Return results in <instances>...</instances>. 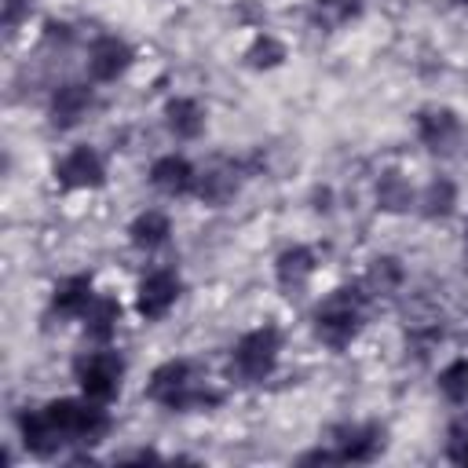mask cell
<instances>
[{"instance_id":"ac0fdd59","label":"cell","mask_w":468,"mask_h":468,"mask_svg":"<svg viewBox=\"0 0 468 468\" xmlns=\"http://www.w3.org/2000/svg\"><path fill=\"white\" fill-rule=\"evenodd\" d=\"M457 208V183L450 176H431L417 194V212L424 219H446Z\"/></svg>"},{"instance_id":"52a82bcc","label":"cell","mask_w":468,"mask_h":468,"mask_svg":"<svg viewBox=\"0 0 468 468\" xmlns=\"http://www.w3.org/2000/svg\"><path fill=\"white\" fill-rule=\"evenodd\" d=\"M179 296H183V278L172 267H154L135 285V314L143 322H161Z\"/></svg>"},{"instance_id":"6da1fadb","label":"cell","mask_w":468,"mask_h":468,"mask_svg":"<svg viewBox=\"0 0 468 468\" xmlns=\"http://www.w3.org/2000/svg\"><path fill=\"white\" fill-rule=\"evenodd\" d=\"M18 439L33 457H55L66 446H95L110 431L106 402L91 399H51L37 410H18Z\"/></svg>"},{"instance_id":"277c9868","label":"cell","mask_w":468,"mask_h":468,"mask_svg":"<svg viewBox=\"0 0 468 468\" xmlns=\"http://www.w3.org/2000/svg\"><path fill=\"white\" fill-rule=\"evenodd\" d=\"M278 358H282V333L278 325H256L249 333H241L230 347V362H227V373L230 380L238 384H263L274 369H278Z\"/></svg>"},{"instance_id":"83f0119b","label":"cell","mask_w":468,"mask_h":468,"mask_svg":"<svg viewBox=\"0 0 468 468\" xmlns=\"http://www.w3.org/2000/svg\"><path fill=\"white\" fill-rule=\"evenodd\" d=\"M453 4H457V7H468V0H453Z\"/></svg>"},{"instance_id":"7a4b0ae2","label":"cell","mask_w":468,"mask_h":468,"mask_svg":"<svg viewBox=\"0 0 468 468\" xmlns=\"http://www.w3.org/2000/svg\"><path fill=\"white\" fill-rule=\"evenodd\" d=\"M146 399L172 413H205L223 402V391L201 380L190 358H168L150 373Z\"/></svg>"},{"instance_id":"7c38bea8","label":"cell","mask_w":468,"mask_h":468,"mask_svg":"<svg viewBox=\"0 0 468 468\" xmlns=\"http://www.w3.org/2000/svg\"><path fill=\"white\" fill-rule=\"evenodd\" d=\"M314 271H318V252L311 245H289L274 260V282L285 296H300Z\"/></svg>"},{"instance_id":"603a6c76","label":"cell","mask_w":468,"mask_h":468,"mask_svg":"<svg viewBox=\"0 0 468 468\" xmlns=\"http://www.w3.org/2000/svg\"><path fill=\"white\" fill-rule=\"evenodd\" d=\"M285 58H289V48H285L278 37H271V33H260V37L245 48V66H249V69H278Z\"/></svg>"},{"instance_id":"7402d4cb","label":"cell","mask_w":468,"mask_h":468,"mask_svg":"<svg viewBox=\"0 0 468 468\" xmlns=\"http://www.w3.org/2000/svg\"><path fill=\"white\" fill-rule=\"evenodd\" d=\"M366 7V0H314L311 4V26L333 33L340 26H347L351 18H358Z\"/></svg>"},{"instance_id":"4fadbf2b","label":"cell","mask_w":468,"mask_h":468,"mask_svg":"<svg viewBox=\"0 0 468 468\" xmlns=\"http://www.w3.org/2000/svg\"><path fill=\"white\" fill-rule=\"evenodd\" d=\"M417 139L431 154H450L461 139V117L450 106H428L417 113Z\"/></svg>"},{"instance_id":"4316f807","label":"cell","mask_w":468,"mask_h":468,"mask_svg":"<svg viewBox=\"0 0 468 468\" xmlns=\"http://www.w3.org/2000/svg\"><path fill=\"white\" fill-rule=\"evenodd\" d=\"M464 252H468V223H464Z\"/></svg>"},{"instance_id":"9a60e30c","label":"cell","mask_w":468,"mask_h":468,"mask_svg":"<svg viewBox=\"0 0 468 468\" xmlns=\"http://www.w3.org/2000/svg\"><path fill=\"white\" fill-rule=\"evenodd\" d=\"M91 300H95L91 274H66L51 289V314H58V318H84Z\"/></svg>"},{"instance_id":"8992f818","label":"cell","mask_w":468,"mask_h":468,"mask_svg":"<svg viewBox=\"0 0 468 468\" xmlns=\"http://www.w3.org/2000/svg\"><path fill=\"white\" fill-rule=\"evenodd\" d=\"M329 450H333V461L340 464H366V461H377L388 446V428L377 424V420H366V424H336L329 431Z\"/></svg>"},{"instance_id":"5bb4252c","label":"cell","mask_w":468,"mask_h":468,"mask_svg":"<svg viewBox=\"0 0 468 468\" xmlns=\"http://www.w3.org/2000/svg\"><path fill=\"white\" fill-rule=\"evenodd\" d=\"M150 186H154L157 194H168V197L194 194V186H197V168H194L183 154H161V157L150 165Z\"/></svg>"},{"instance_id":"d4e9b609","label":"cell","mask_w":468,"mask_h":468,"mask_svg":"<svg viewBox=\"0 0 468 468\" xmlns=\"http://www.w3.org/2000/svg\"><path fill=\"white\" fill-rule=\"evenodd\" d=\"M450 461L468 464V420H464V417L450 428Z\"/></svg>"},{"instance_id":"ba28073f","label":"cell","mask_w":468,"mask_h":468,"mask_svg":"<svg viewBox=\"0 0 468 468\" xmlns=\"http://www.w3.org/2000/svg\"><path fill=\"white\" fill-rule=\"evenodd\" d=\"M135 62V51L128 40L113 37V33H102L91 40L88 48V58H84V69H88V80L91 84H113L117 77H124Z\"/></svg>"},{"instance_id":"5b68a950","label":"cell","mask_w":468,"mask_h":468,"mask_svg":"<svg viewBox=\"0 0 468 468\" xmlns=\"http://www.w3.org/2000/svg\"><path fill=\"white\" fill-rule=\"evenodd\" d=\"M73 380L84 399L91 402H110L121 391L124 380V358L110 344H99L95 351H84L73 358Z\"/></svg>"},{"instance_id":"30bf717a","label":"cell","mask_w":468,"mask_h":468,"mask_svg":"<svg viewBox=\"0 0 468 468\" xmlns=\"http://www.w3.org/2000/svg\"><path fill=\"white\" fill-rule=\"evenodd\" d=\"M245 179H249V165H245V161H216V165H208L205 172H197L194 194H197V201H205L208 208H223V205H230V201L241 194Z\"/></svg>"},{"instance_id":"3957f363","label":"cell","mask_w":468,"mask_h":468,"mask_svg":"<svg viewBox=\"0 0 468 468\" xmlns=\"http://www.w3.org/2000/svg\"><path fill=\"white\" fill-rule=\"evenodd\" d=\"M369 292L362 282H351V285H336L333 292L322 296V303L314 307L311 314V325H314V336L333 347V351H344L366 325V307H369Z\"/></svg>"},{"instance_id":"d6986e66","label":"cell","mask_w":468,"mask_h":468,"mask_svg":"<svg viewBox=\"0 0 468 468\" xmlns=\"http://www.w3.org/2000/svg\"><path fill=\"white\" fill-rule=\"evenodd\" d=\"M80 322H84V336H88V340L110 344L113 333H117V322H121V303H117L113 296H95Z\"/></svg>"},{"instance_id":"8fae6325","label":"cell","mask_w":468,"mask_h":468,"mask_svg":"<svg viewBox=\"0 0 468 468\" xmlns=\"http://www.w3.org/2000/svg\"><path fill=\"white\" fill-rule=\"evenodd\" d=\"M91 106H95V91H91L84 80H66V84H58V88L51 91V102H48L51 128H58V132L77 128V124L88 117Z\"/></svg>"},{"instance_id":"2e32d148","label":"cell","mask_w":468,"mask_h":468,"mask_svg":"<svg viewBox=\"0 0 468 468\" xmlns=\"http://www.w3.org/2000/svg\"><path fill=\"white\" fill-rule=\"evenodd\" d=\"M205 121H208L205 106H201L197 99H190V95H176V99L165 102V128H168V135L179 139V143L201 139Z\"/></svg>"},{"instance_id":"ffe728a7","label":"cell","mask_w":468,"mask_h":468,"mask_svg":"<svg viewBox=\"0 0 468 468\" xmlns=\"http://www.w3.org/2000/svg\"><path fill=\"white\" fill-rule=\"evenodd\" d=\"M417 205V190L410 186V179L395 168H388L380 179H377V208L380 212H410Z\"/></svg>"},{"instance_id":"cb8c5ba5","label":"cell","mask_w":468,"mask_h":468,"mask_svg":"<svg viewBox=\"0 0 468 468\" xmlns=\"http://www.w3.org/2000/svg\"><path fill=\"white\" fill-rule=\"evenodd\" d=\"M435 384H439V395H442L446 402L464 406V402H468V358H453V362H446V366L439 369Z\"/></svg>"},{"instance_id":"9c48e42d","label":"cell","mask_w":468,"mask_h":468,"mask_svg":"<svg viewBox=\"0 0 468 468\" xmlns=\"http://www.w3.org/2000/svg\"><path fill=\"white\" fill-rule=\"evenodd\" d=\"M55 183L62 190H95V186H102L106 183V165H102L99 150L88 146V143L66 150L55 161Z\"/></svg>"},{"instance_id":"484cf974","label":"cell","mask_w":468,"mask_h":468,"mask_svg":"<svg viewBox=\"0 0 468 468\" xmlns=\"http://www.w3.org/2000/svg\"><path fill=\"white\" fill-rule=\"evenodd\" d=\"M22 15H29V0H4V29H15Z\"/></svg>"},{"instance_id":"44dd1931","label":"cell","mask_w":468,"mask_h":468,"mask_svg":"<svg viewBox=\"0 0 468 468\" xmlns=\"http://www.w3.org/2000/svg\"><path fill=\"white\" fill-rule=\"evenodd\" d=\"M362 285L369 296H395L406 285V267L395 256H377L369 271L362 274Z\"/></svg>"},{"instance_id":"e0dca14e","label":"cell","mask_w":468,"mask_h":468,"mask_svg":"<svg viewBox=\"0 0 468 468\" xmlns=\"http://www.w3.org/2000/svg\"><path fill=\"white\" fill-rule=\"evenodd\" d=\"M168 238H172V219L161 208H146L128 223V241L139 252H154V249L168 245Z\"/></svg>"}]
</instances>
